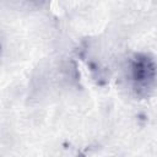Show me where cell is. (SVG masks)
<instances>
[{
  "instance_id": "cell-1",
  "label": "cell",
  "mask_w": 157,
  "mask_h": 157,
  "mask_svg": "<svg viewBox=\"0 0 157 157\" xmlns=\"http://www.w3.org/2000/svg\"><path fill=\"white\" fill-rule=\"evenodd\" d=\"M126 80L137 97L148 96L157 85V63L146 53H136L128 60Z\"/></svg>"
}]
</instances>
